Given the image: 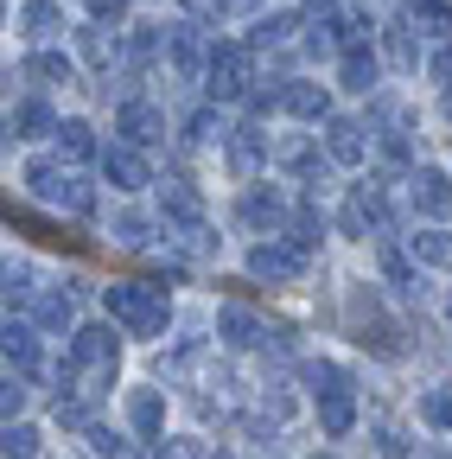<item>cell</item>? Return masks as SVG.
Segmentation results:
<instances>
[{
    "instance_id": "14",
    "label": "cell",
    "mask_w": 452,
    "mask_h": 459,
    "mask_svg": "<svg viewBox=\"0 0 452 459\" xmlns=\"http://www.w3.org/2000/svg\"><path fill=\"white\" fill-rule=\"evenodd\" d=\"M64 122H58V115H51V102H38V96H26L13 115H7V134L13 141H38V134H58Z\"/></svg>"
},
{
    "instance_id": "38",
    "label": "cell",
    "mask_w": 452,
    "mask_h": 459,
    "mask_svg": "<svg viewBox=\"0 0 452 459\" xmlns=\"http://www.w3.org/2000/svg\"><path fill=\"white\" fill-rule=\"evenodd\" d=\"M32 300H38L32 268H26V262H7V313H20V307H32Z\"/></svg>"
},
{
    "instance_id": "2",
    "label": "cell",
    "mask_w": 452,
    "mask_h": 459,
    "mask_svg": "<svg viewBox=\"0 0 452 459\" xmlns=\"http://www.w3.org/2000/svg\"><path fill=\"white\" fill-rule=\"evenodd\" d=\"M102 307L115 313V325H122L128 338H159L166 319H173L166 287H153V281H108V287H102Z\"/></svg>"
},
{
    "instance_id": "25",
    "label": "cell",
    "mask_w": 452,
    "mask_h": 459,
    "mask_svg": "<svg viewBox=\"0 0 452 459\" xmlns=\"http://www.w3.org/2000/svg\"><path fill=\"white\" fill-rule=\"evenodd\" d=\"M77 57H83L90 71H115V39H108V26H102V20L77 32Z\"/></svg>"
},
{
    "instance_id": "27",
    "label": "cell",
    "mask_w": 452,
    "mask_h": 459,
    "mask_svg": "<svg viewBox=\"0 0 452 459\" xmlns=\"http://www.w3.org/2000/svg\"><path fill=\"white\" fill-rule=\"evenodd\" d=\"M26 186H32V198L58 204V198H64V186H71V172H64L58 160H32V166H26Z\"/></svg>"
},
{
    "instance_id": "9",
    "label": "cell",
    "mask_w": 452,
    "mask_h": 459,
    "mask_svg": "<svg viewBox=\"0 0 452 459\" xmlns=\"http://www.w3.org/2000/svg\"><path fill=\"white\" fill-rule=\"evenodd\" d=\"M236 211H243V223H249V230H268V237H280V230H287V223H294V204H287V198H280L274 186H249Z\"/></svg>"
},
{
    "instance_id": "12",
    "label": "cell",
    "mask_w": 452,
    "mask_h": 459,
    "mask_svg": "<svg viewBox=\"0 0 452 459\" xmlns=\"http://www.w3.org/2000/svg\"><path fill=\"white\" fill-rule=\"evenodd\" d=\"M115 134H128L134 147H159V141H166V115L134 96V102H122V115H115Z\"/></svg>"
},
{
    "instance_id": "36",
    "label": "cell",
    "mask_w": 452,
    "mask_h": 459,
    "mask_svg": "<svg viewBox=\"0 0 452 459\" xmlns=\"http://www.w3.org/2000/svg\"><path fill=\"white\" fill-rule=\"evenodd\" d=\"M58 147H64V160H96V128L90 122H64L58 128Z\"/></svg>"
},
{
    "instance_id": "50",
    "label": "cell",
    "mask_w": 452,
    "mask_h": 459,
    "mask_svg": "<svg viewBox=\"0 0 452 459\" xmlns=\"http://www.w3.org/2000/svg\"><path fill=\"white\" fill-rule=\"evenodd\" d=\"M90 7V20H102V26H115L122 13H128V0H83Z\"/></svg>"
},
{
    "instance_id": "15",
    "label": "cell",
    "mask_w": 452,
    "mask_h": 459,
    "mask_svg": "<svg viewBox=\"0 0 452 459\" xmlns=\"http://www.w3.org/2000/svg\"><path fill=\"white\" fill-rule=\"evenodd\" d=\"M274 166H287L294 179H306V186H319V179H325V160H319V147H312V141H300V134H287V141L274 147Z\"/></svg>"
},
{
    "instance_id": "10",
    "label": "cell",
    "mask_w": 452,
    "mask_h": 459,
    "mask_svg": "<svg viewBox=\"0 0 452 459\" xmlns=\"http://www.w3.org/2000/svg\"><path fill=\"white\" fill-rule=\"evenodd\" d=\"M102 179L115 186V192H141V186H153L147 153H141L134 141H122V147H102Z\"/></svg>"
},
{
    "instance_id": "20",
    "label": "cell",
    "mask_w": 452,
    "mask_h": 459,
    "mask_svg": "<svg viewBox=\"0 0 452 459\" xmlns=\"http://www.w3.org/2000/svg\"><path fill=\"white\" fill-rule=\"evenodd\" d=\"M280 108L300 115V122H325V115H331V90H325V83H287Z\"/></svg>"
},
{
    "instance_id": "8",
    "label": "cell",
    "mask_w": 452,
    "mask_h": 459,
    "mask_svg": "<svg viewBox=\"0 0 452 459\" xmlns=\"http://www.w3.org/2000/svg\"><path fill=\"white\" fill-rule=\"evenodd\" d=\"M370 122H351V115H325V160L337 166H363L370 160Z\"/></svg>"
},
{
    "instance_id": "42",
    "label": "cell",
    "mask_w": 452,
    "mask_h": 459,
    "mask_svg": "<svg viewBox=\"0 0 452 459\" xmlns=\"http://www.w3.org/2000/svg\"><path fill=\"white\" fill-rule=\"evenodd\" d=\"M115 243H122V249H147V217H141V211H122V217H115Z\"/></svg>"
},
{
    "instance_id": "26",
    "label": "cell",
    "mask_w": 452,
    "mask_h": 459,
    "mask_svg": "<svg viewBox=\"0 0 452 459\" xmlns=\"http://www.w3.org/2000/svg\"><path fill=\"white\" fill-rule=\"evenodd\" d=\"M7 223L13 230H26V237H38V243H64V249H83V237H64L58 223H45L38 211H26V204H7Z\"/></svg>"
},
{
    "instance_id": "43",
    "label": "cell",
    "mask_w": 452,
    "mask_h": 459,
    "mask_svg": "<svg viewBox=\"0 0 452 459\" xmlns=\"http://www.w3.org/2000/svg\"><path fill=\"white\" fill-rule=\"evenodd\" d=\"M90 446H96V459H141V446H128V440H115L108 428H90Z\"/></svg>"
},
{
    "instance_id": "16",
    "label": "cell",
    "mask_w": 452,
    "mask_h": 459,
    "mask_svg": "<svg viewBox=\"0 0 452 459\" xmlns=\"http://www.w3.org/2000/svg\"><path fill=\"white\" fill-rule=\"evenodd\" d=\"M217 332L230 338L236 351H255V344H268V325H261L249 307H223V313H217Z\"/></svg>"
},
{
    "instance_id": "18",
    "label": "cell",
    "mask_w": 452,
    "mask_h": 459,
    "mask_svg": "<svg viewBox=\"0 0 452 459\" xmlns=\"http://www.w3.org/2000/svg\"><path fill=\"white\" fill-rule=\"evenodd\" d=\"M337 77H345V90H357V96H376L382 65H376V51H370V45H357V51L337 57Z\"/></svg>"
},
{
    "instance_id": "51",
    "label": "cell",
    "mask_w": 452,
    "mask_h": 459,
    "mask_svg": "<svg viewBox=\"0 0 452 459\" xmlns=\"http://www.w3.org/2000/svg\"><path fill=\"white\" fill-rule=\"evenodd\" d=\"M427 71H433V83H452V39H439V51L427 57Z\"/></svg>"
},
{
    "instance_id": "44",
    "label": "cell",
    "mask_w": 452,
    "mask_h": 459,
    "mask_svg": "<svg viewBox=\"0 0 452 459\" xmlns=\"http://www.w3.org/2000/svg\"><path fill=\"white\" fill-rule=\"evenodd\" d=\"M153 459H204V440H192V434H166V440L153 446Z\"/></svg>"
},
{
    "instance_id": "45",
    "label": "cell",
    "mask_w": 452,
    "mask_h": 459,
    "mask_svg": "<svg viewBox=\"0 0 452 459\" xmlns=\"http://www.w3.org/2000/svg\"><path fill=\"white\" fill-rule=\"evenodd\" d=\"M58 204H64L71 217H96V192L77 179V172H71V186H64V198H58Z\"/></svg>"
},
{
    "instance_id": "28",
    "label": "cell",
    "mask_w": 452,
    "mask_h": 459,
    "mask_svg": "<svg viewBox=\"0 0 452 459\" xmlns=\"http://www.w3.org/2000/svg\"><path fill=\"white\" fill-rule=\"evenodd\" d=\"M408 26L427 39H452V7L446 0H408Z\"/></svg>"
},
{
    "instance_id": "34",
    "label": "cell",
    "mask_w": 452,
    "mask_h": 459,
    "mask_svg": "<svg viewBox=\"0 0 452 459\" xmlns=\"http://www.w3.org/2000/svg\"><path fill=\"white\" fill-rule=\"evenodd\" d=\"M159 51H166V26H134V32H128V45H122V57H128L134 71H141V65H153Z\"/></svg>"
},
{
    "instance_id": "13",
    "label": "cell",
    "mask_w": 452,
    "mask_h": 459,
    "mask_svg": "<svg viewBox=\"0 0 452 459\" xmlns=\"http://www.w3.org/2000/svg\"><path fill=\"white\" fill-rule=\"evenodd\" d=\"M261 160H268V134H261V122L249 115L243 128H230V166H236V179H255Z\"/></svg>"
},
{
    "instance_id": "35",
    "label": "cell",
    "mask_w": 452,
    "mask_h": 459,
    "mask_svg": "<svg viewBox=\"0 0 452 459\" xmlns=\"http://www.w3.org/2000/svg\"><path fill=\"white\" fill-rule=\"evenodd\" d=\"M20 26H26L32 39H51V32L64 26V13H58V0H26V7H20Z\"/></svg>"
},
{
    "instance_id": "54",
    "label": "cell",
    "mask_w": 452,
    "mask_h": 459,
    "mask_svg": "<svg viewBox=\"0 0 452 459\" xmlns=\"http://www.w3.org/2000/svg\"><path fill=\"white\" fill-rule=\"evenodd\" d=\"M446 319H452V294H446Z\"/></svg>"
},
{
    "instance_id": "52",
    "label": "cell",
    "mask_w": 452,
    "mask_h": 459,
    "mask_svg": "<svg viewBox=\"0 0 452 459\" xmlns=\"http://www.w3.org/2000/svg\"><path fill=\"white\" fill-rule=\"evenodd\" d=\"M185 7H192L198 20H217V13H230V0H185Z\"/></svg>"
},
{
    "instance_id": "48",
    "label": "cell",
    "mask_w": 452,
    "mask_h": 459,
    "mask_svg": "<svg viewBox=\"0 0 452 459\" xmlns=\"http://www.w3.org/2000/svg\"><path fill=\"white\" fill-rule=\"evenodd\" d=\"M376 446H382V459H408V434L395 428V421H382V428H376Z\"/></svg>"
},
{
    "instance_id": "47",
    "label": "cell",
    "mask_w": 452,
    "mask_h": 459,
    "mask_svg": "<svg viewBox=\"0 0 452 459\" xmlns=\"http://www.w3.org/2000/svg\"><path fill=\"white\" fill-rule=\"evenodd\" d=\"M20 409H26V377H7V383H0V415L20 421Z\"/></svg>"
},
{
    "instance_id": "46",
    "label": "cell",
    "mask_w": 452,
    "mask_h": 459,
    "mask_svg": "<svg viewBox=\"0 0 452 459\" xmlns=\"http://www.w3.org/2000/svg\"><path fill=\"white\" fill-rule=\"evenodd\" d=\"M376 122H382V134H408V108L395 96H376Z\"/></svg>"
},
{
    "instance_id": "41",
    "label": "cell",
    "mask_w": 452,
    "mask_h": 459,
    "mask_svg": "<svg viewBox=\"0 0 452 459\" xmlns=\"http://www.w3.org/2000/svg\"><path fill=\"white\" fill-rule=\"evenodd\" d=\"M300 377H306V383H312L319 395H331V389H351V377H345V370H337V364H325V358H312V364H306Z\"/></svg>"
},
{
    "instance_id": "1",
    "label": "cell",
    "mask_w": 452,
    "mask_h": 459,
    "mask_svg": "<svg viewBox=\"0 0 452 459\" xmlns=\"http://www.w3.org/2000/svg\"><path fill=\"white\" fill-rule=\"evenodd\" d=\"M115 364H122V344H115V325H77L71 332V358L58 370L64 389L102 402L108 389H115Z\"/></svg>"
},
{
    "instance_id": "49",
    "label": "cell",
    "mask_w": 452,
    "mask_h": 459,
    "mask_svg": "<svg viewBox=\"0 0 452 459\" xmlns=\"http://www.w3.org/2000/svg\"><path fill=\"white\" fill-rule=\"evenodd\" d=\"M217 134H223V122H217L210 108H198L192 122H185V141H217Z\"/></svg>"
},
{
    "instance_id": "37",
    "label": "cell",
    "mask_w": 452,
    "mask_h": 459,
    "mask_svg": "<svg viewBox=\"0 0 452 459\" xmlns=\"http://www.w3.org/2000/svg\"><path fill=\"white\" fill-rule=\"evenodd\" d=\"M58 428H83V434H90V428H96V402H90V395H77V389H71V395H58Z\"/></svg>"
},
{
    "instance_id": "40",
    "label": "cell",
    "mask_w": 452,
    "mask_h": 459,
    "mask_svg": "<svg viewBox=\"0 0 452 459\" xmlns=\"http://www.w3.org/2000/svg\"><path fill=\"white\" fill-rule=\"evenodd\" d=\"M421 421L439 428V434H452V389H427L421 395Z\"/></svg>"
},
{
    "instance_id": "24",
    "label": "cell",
    "mask_w": 452,
    "mask_h": 459,
    "mask_svg": "<svg viewBox=\"0 0 452 459\" xmlns=\"http://www.w3.org/2000/svg\"><path fill=\"white\" fill-rule=\"evenodd\" d=\"M408 255L421 268H452V230H414L408 237Z\"/></svg>"
},
{
    "instance_id": "6",
    "label": "cell",
    "mask_w": 452,
    "mask_h": 459,
    "mask_svg": "<svg viewBox=\"0 0 452 459\" xmlns=\"http://www.w3.org/2000/svg\"><path fill=\"white\" fill-rule=\"evenodd\" d=\"M337 230L345 237H357V243H382L388 237V198H382V186L376 179H363V186H351V198H345V211H337Z\"/></svg>"
},
{
    "instance_id": "33",
    "label": "cell",
    "mask_w": 452,
    "mask_h": 459,
    "mask_svg": "<svg viewBox=\"0 0 452 459\" xmlns=\"http://www.w3.org/2000/svg\"><path fill=\"white\" fill-rule=\"evenodd\" d=\"M20 71H26V77H38V83H71V77H77V65H71L64 51H32Z\"/></svg>"
},
{
    "instance_id": "11",
    "label": "cell",
    "mask_w": 452,
    "mask_h": 459,
    "mask_svg": "<svg viewBox=\"0 0 452 459\" xmlns=\"http://www.w3.org/2000/svg\"><path fill=\"white\" fill-rule=\"evenodd\" d=\"M408 198H414V211H427L433 223H446L452 217V179L439 166H421L414 179H408Z\"/></svg>"
},
{
    "instance_id": "39",
    "label": "cell",
    "mask_w": 452,
    "mask_h": 459,
    "mask_svg": "<svg viewBox=\"0 0 452 459\" xmlns=\"http://www.w3.org/2000/svg\"><path fill=\"white\" fill-rule=\"evenodd\" d=\"M0 453H7V459H38V428L7 421V434H0Z\"/></svg>"
},
{
    "instance_id": "5",
    "label": "cell",
    "mask_w": 452,
    "mask_h": 459,
    "mask_svg": "<svg viewBox=\"0 0 452 459\" xmlns=\"http://www.w3.org/2000/svg\"><path fill=\"white\" fill-rule=\"evenodd\" d=\"M351 332H357L363 351H376V358H402V351H408V325L382 319L376 294H357V300H351Z\"/></svg>"
},
{
    "instance_id": "17",
    "label": "cell",
    "mask_w": 452,
    "mask_h": 459,
    "mask_svg": "<svg viewBox=\"0 0 452 459\" xmlns=\"http://www.w3.org/2000/svg\"><path fill=\"white\" fill-rule=\"evenodd\" d=\"M128 428L141 440H159V428H166V395L159 389H134L128 395Z\"/></svg>"
},
{
    "instance_id": "19",
    "label": "cell",
    "mask_w": 452,
    "mask_h": 459,
    "mask_svg": "<svg viewBox=\"0 0 452 459\" xmlns=\"http://www.w3.org/2000/svg\"><path fill=\"white\" fill-rule=\"evenodd\" d=\"M294 32H306V20H300V13H268V20H255L249 45H255V51H287V45H294Z\"/></svg>"
},
{
    "instance_id": "31",
    "label": "cell",
    "mask_w": 452,
    "mask_h": 459,
    "mask_svg": "<svg viewBox=\"0 0 452 459\" xmlns=\"http://www.w3.org/2000/svg\"><path fill=\"white\" fill-rule=\"evenodd\" d=\"M7 364H13L20 377L38 370V344H32V325H26V319H7Z\"/></svg>"
},
{
    "instance_id": "53",
    "label": "cell",
    "mask_w": 452,
    "mask_h": 459,
    "mask_svg": "<svg viewBox=\"0 0 452 459\" xmlns=\"http://www.w3.org/2000/svg\"><path fill=\"white\" fill-rule=\"evenodd\" d=\"M446 115H452V90H446Z\"/></svg>"
},
{
    "instance_id": "23",
    "label": "cell",
    "mask_w": 452,
    "mask_h": 459,
    "mask_svg": "<svg viewBox=\"0 0 452 459\" xmlns=\"http://www.w3.org/2000/svg\"><path fill=\"white\" fill-rule=\"evenodd\" d=\"M32 319H38L45 332H64V325L77 319V300H71V287H45V294L32 300Z\"/></svg>"
},
{
    "instance_id": "22",
    "label": "cell",
    "mask_w": 452,
    "mask_h": 459,
    "mask_svg": "<svg viewBox=\"0 0 452 459\" xmlns=\"http://www.w3.org/2000/svg\"><path fill=\"white\" fill-rule=\"evenodd\" d=\"M319 428H325L331 440H345V434L357 428V402H351V389H331V395H319Z\"/></svg>"
},
{
    "instance_id": "32",
    "label": "cell",
    "mask_w": 452,
    "mask_h": 459,
    "mask_svg": "<svg viewBox=\"0 0 452 459\" xmlns=\"http://www.w3.org/2000/svg\"><path fill=\"white\" fill-rule=\"evenodd\" d=\"M159 211L185 223V217H204V198H198L185 179H166V186H159Z\"/></svg>"
},
{
    "instance_id": "3",
    "label": "cell",
    "mask_w": 452,
    "mask_h": 459,
    "mask_svg": "<svg viewBox=\"0 0 452 459\" xmlns=\"http://www.w3.org/2000/svg\"><path fill=\"white\" fill-rule=\"evenodd\" d=\"M204 90L210 102H236L255 90V45H217L210 65H204Z\"/></svg>"
},
{
    "instance_id": "7",
    "label": "cell",
    "mask_w": 452,
    "mask_h": 459,
    "mask_svg": "<svg viewBox=\"0 0 452 459\" xmlns=\"http://www.w3.org/2000/svg\"><path fill=\"white\" fill-rule=\"evenodd\" d=\"M210 51H217V45L204 39V26H198V20H179L173 32H166V57H173V71H179L185 83H192V77H204Z\"/></svg>"
},
{
    "instance_id": "29",
    "label": "cell",
    "mask_w": 452,
    "mask_h": 459,
    "mask_svg": "<svg viewBox=\"0 0 452 459\" xmlns=\"http://www.w3.org/2000/svg\"><path fill=\"white\" fill-rule=\"evenodd\" d=\"M382 281H388V287H402L408 300H421V281H414V255H402V249H395L388 237H382Z\"/></svg>"
},
{
    "instance_id": "4",
    "label": "cell",
    "mask_w": 452,
    "mask_h": 459,
    "mask_svg": "<svg viewBox=\"0 0 452 459\" xmlns=\"http://www.w3.org/2000/svg\"><path fill=\"white\" fill-rule=\"evenodd\" d=\"M306 262H312V249H306L300 237H261V243L249 249V274H255V281H268V287L300 281V274H306Z\"/></svg>"
},
{
    "instance_id": "21",
    "label": "cell",
    "mask_w": 452,
    "mask_h": 459,
    "mask_svg": "<svg viewBox=\"0 0 452 459\" xmlns=\"http://www.w3.org/2000/svg\"><path fill=\"white\" fill-rule=\"evenodd\" d=\"M287 415H294V395H287V389H261V395H255V409H249L243 421H249V434H274Z\"/></svg>"
},
{
    "instance_id": "30",
    "label": "cell",
    "mask_w": 452,
    "mask_h": 459,
    "mask_svg": "<svg viewBox=\"0 0 452 459\" xmlns=\"http://www.w3.org/2000/svg\"><path fill=\"white\" fill-rule=\"evenodd\" d=\"M382 51H388L395 71H421V45H414V26H408V20L382 32Z\"/></svg>"
}]
</instances>
